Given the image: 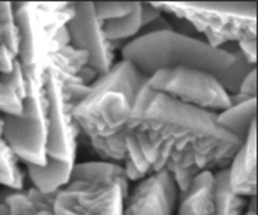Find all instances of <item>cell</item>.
I'll list each match as a JSON object with an SVG mask.
<instances>
[{
  "label": "cell",
  "mask_w": 258,
  "mask_h": 215,
  "mask_svg": "<svg viewBox=\"0 0 258 215\" xmlns=\"http://www.w3.org/2000/svg\"><path fill=\"white\" fill-rule=\"evenodd\" d=\"M128 128L152 132L162 140L172 142L175 150L198 139L240 140L222 129L215 112L204 111L157 92L148 84L135 98Z\"/></svg>",
  "instance_id": "6da1fadb"
},
{
  "label": "cell",
  "mask_w": 258,
  "mask_h": 215,
  "mask_svg": "<svg viewBox=\"0 0 258 215\" xmlns=\"http://www.w3.org/2000/svg\"><path fill=\"white\" fill-rule=\"evenodd\" d=\"M126 60L148 79L158 70L189 67L218 76L234 62L230 52L211 47L207 42L175 30L147 32L122 49Z\"/></svg>",
  "instance_id": "7a4b0ae2"
},
{
  "label": "cell",
  "mask_w": 258,
  "mask_h": 215,
  "mask_svg": "<svg viewBox=\"0 0 258 215\" xmlns=\"http://www.w3.org/2000/svg\"><path fill=\"white\" fill-rule=\"evenodd\" d=\"M148 78L126 60L112 65L91 85V92L72 108V116L86 136H108L128 128L132 105Z\"/></svg>",
  "instance_id": "3957f363"
},
{
  "label": "cell",
  "mask_w": 258,
  "mask_h": 215,
  "mask_svg": "<svg viewBox=\"0 0 258 215\" xmlns=\"http://www.w3.org/2000/svg\"><path fill=\"white\" fill-rule=\"evenodd\" d=\"M158 9L178 16L204 33L207 43L220 49L227 43L257 39V5L247 2H164Z\"/></svg>",
  "instance_id": "277c9868"
},
{
  "label": "cell",
  "mask_w": 258,
  "mask_h": 215,
  "mask_svg": "<svg viewBox=\"0 0 258 215\" xmlns=\"http://www.w3.org/2000/svg\"><path fill=\"white\" fill-rule=\"evenodd\" d=\"M2 133L16 158L26 165L46 164L47 101L43 85L26 79V96L22 101V113L3 115Z\"/></svg>",
  "instance_id": "5b68a950"
},
{
  "label": "cell",
  "mask_w": 258,
  "mask_h": 215,
  "mask_svg": "<svg viewBox=\"0 0 258 215\" xmlns=\"http://www.w3.org/2000/svg\"><path fill=\"white\" fill-rule=\"evenodd\" d=\"M148 86L157 92L204 111L220 113L230 108V95L215 76L189 67L162 69L148 79Z\"/></svg>",
  "instance_id": "8992f818"
},
{
  "label": "cell",
  "mask_w": 258,
  "mask_h": 215,
  "mask_svg": "<svg viewBox=\"0 0 258 215\" xmlns=\"http://www.w3.org/2000/svg\"><path fill=\"white\" fill-rule=\"evenodd\" d=\"M15 23L19 30L18 62L26 79L43 85L50 55V35L43 15L36 3L13 6Z\"/></svg>",
  "instance_id": "52a82bcc"
},
{
  "label": "cell",
  "mask_w": 258,
  "mask_h": 215,
  "mask_svg": "<svg viewBox=\"0 0 258 215\" xmlns=\"http://www.w3.org/2000/svg\"><path fill=\"white\" fill-rule=\"evenodd\" d=\"M43 89L47 101L46 157L75 164L79 128L72 116L74 106L64 99L60 79L49 69L43 75Z\"/></svg>",
  "instance_id": "ba28073f"
},
{
  "label": "cell",
  "mask_w": 258,
  "mask_h": 215,
  "mask_svg": "<svg viewBox=\"0 0 258 215\" xmlns=\"http://www.w3.org/2000/svg\"><path fill=\"white\" fill-rule=\"evenodd\" d=\"M103 22L96 18L93 3H74V16L66 28L71 36V46L88 53V66L92 67L98 76L105 75L112 67L113 53L111 42L103 35Z\"/></svg>",
  "instance_id": "9c48e42d"
},
{
  "label": "cell",
  "mask_w": 258,
  "mask_h": 215,
  "mask_svg": "<svg viewBox=\"0 0 258 215\" xmlns=\"http://www.w3.org/2000/svg\"><path fill=\"white\" fill-rule=\"evenodd\" d=\"M176 185L166 169L151 172L125 198L122 215H172Z\"/></svg>",
  "instance_id": "30bf717a"
},
{
  "label": "cell",
  "mask_w": 258,
  "mask_h": 215,
  "mask_svg": "<svg viewBox=\"0 0 258 215\" xmlns=\"http://www.w3.org/2000/svg\"><path fill=\"white\" fill-rule=\"evenodd\" d=\"M228 182L231 189L240 196H255L257 194V125L249 128L245 140L228 167Z\"/></svg>",
  "instance_id": "8fae6325"
},
{
  "label": "cell",
  "mask_w": 258,
  "mask_h": 215,
  "mask_svg": "<svg viewBox=\"0 0 258 215\" xmlns=\"http://www.w3.org/2000/svg\"><path fill=\"white\" fill-rule=\"evenodd\" d=\"M74 165L75 164L46 157V164L43 167L28 165V174L36 189L45 194H50L69 184Z\"/></svg>",
  "instance_id": "7c38bea8"
},
{
  "label": "cell",
  "mask_w": 258,
  "mask_h": 215,
  "mask_svg": "<svg viewBox=\"0 0 258 215\" xmlns=\"http://www.w3.org/2000/svg\"><path fill=\"white\" fill-rule=\"evenodd\" d=\"M71 181H91V182H115L123 192L125 198L128 196V179L125 177L123 168L108 161H92L75 164L71 172Z\"/></svg>",
  "instance_id": "4fadbf2b"
},
{
  "label": "cell",
  "mask_w": 258,
  "mask_h": 215,
  "mask_svg": "<svg viewBox=\"0 0 258 215\" xmlns=\"http://www.w3.org/2000/svg\"><path fill=\"white\" fill-rule=\"evenodd\" d=\"M257 115V99H249L238 105H231L230 108L217 113V121L224 131L230 132L241 140H245L249 128L255 123Z\"/></svg>",
  "instance_id": "5bb4252c"
},
{
  "label": "cell",
  "mask_w": 258,
  "mask_h": 215,
  "mask_svg": "<svg viewBox=\"0 0 258 215\" xmlns=\"http://www.w3.org/2000/svg\"><path fill=\"white\" fill-rule=\"evenodd\" d=\"M88 53L72 46H66L49 55L47 69L52 70L62 81V84H69L79 79L78 75L88 65Z\"/></svg>",
  "instance_id": "9a60e30c"
},
{
  "label": "cell",
  "mask_w": 258,
  "mask_h": 215,
  "mask_svg": "<svg viewBox=\"0 0 258 215\" xmlns=\"http://www.w3.org/2000/svg\"><path fill=\"white\" fill-rule=\"evenodd\" d=\"M215 177V187L212 192L214 215H242L245 209L244 196L237 195L228 182V168L220 169Z\"/></svg>",
  "instance_id": "2e32d148"
},
{
  "label": "cell",
  "mask_w": 258,
  "mask_h": 215,
  "mask_svg": "<svg viewBox=\"0 0 258 215\" xmlns=\"http://www.w3.org/2000/svg\"><path fill=\"white\" fill-rule=\"evenodd\" d=\"M220 49H224L227 52H230L232 57H234V62L231 63V66L224 70L222 74H220L217 78V81L221 84V86L225 89V92L228 95H234L238 92L242 81L247 78L251 70L255 69V65H251L248 63V60L245 57L242 56L238 47H237V43H227L224 45Z\"/></svg>",
  "instance_id": "e0dca14e"
},
{
  "label": "cell",
  "mask_w": 258,
  "mask_h": 215,
  "mask_svg": "<svg viewBox=\"0 0 258 215\" xmlns=\"http://www.w3.org/2000/svg\"><path fill=\"white\" fill-rule=\"evenodd\" d=\"M103 35L108 42H116L135 36L142 29V19H141V3L135 5V9L128 16L103 22Z\"/></svg>",
  "instance_id": "ac0fdd59"
},
{
  "label": "cell",
  "mask_w": 258,
  "mask_h": 215,
  "mask_svg": "<svg viewBox=\"0 0 258 215\" xmlns=\"http://www.w3.org/2000/svg\"><path fill=\"white\" fill-rule=\"evenodd\" d=\"M0 184L15 191L23 189V174L18 167L16 157L10 151L2 133V118H0Z\"/></svg>",
  "instance_id": "d6986e66"
},
{
  "label": "cell",
  "mask_w": 258,
  "mask_h": 215,
  "mask_svg": "<svg viewBox=\"0 0 258 215\" xmlns=\"http://www.w3.org/2000/svg\"><path fill=\"white\" fill-rule=\"evenodd\" d=\"M126 129L112 133L108 136H88L93 150L103 161L108 162H120L126 157V147H125V135Z\"/></svg>",
  "instance_id": "ffe728a7"
},
{
  "label": "cell",
  "mask_w": 258,
  "mask_h": 215,
  "mask_svg": "<svg viewBox=\"0 0 258 215\" xmlns=\"http://www.w3.org/2000/svg\"><path fill=\"white\" fill-rule=\"evenodd\" d=\"M211 189H191L182 196L178 215H214Z\"/></svg>",
  "instance_id": "44dd1931"
},
{
  "label": "cell",
  "mask_w": 258,
  "mask_h": 215,
  "mask_svg": "<svg viewBox=\"0 0 258 215\" xmlns=\"http://www.w3.org/2000/svg\"><path fill=\"white\" fill-rule=\"evenodd\" d=\"M6 46L18 56L19 30L15 23V10L9 2H0V47Z\"/></svg>",
  "instance_id": "7402d4cb"
},
{
  "label": "cell",
  "mask_w": 258,
  "mask_h": 215,
  "mask_svg": "<svg viewBox=\"0 0 258 215\" xmlns=\"http://www.w3.org/2000/svg\"><path fill=\"white\" fill-rule=\"evenodd\" d=\"M135 2H96L93 3L96 18L101 22L120 19L135 9Z\"/></svg>",
  "instance_id": "603a6c76"
},
{
  "label": "cell",
  "mask_w": 258,
  "mask_h": 215,
  "mask_svg": "<svg viewBox=\"0 0 258 215\" xmlns=\"http://www.w3.org/2000/svg\"><path fill=\"white\" fill-rule=\"evenodd\" d=\"M5 204L9 208L10 215H36L37 209L35 205L29 201L25 192L22 191H13L6 195Z\"/></svg>",
  "instance_id": "cb8c5ba5"
},
{
  "label": "cell",
  "mask_w": 258,
  "mask_h": 215,
  "mask_svg": "<svg viewBox=\"0 0 258 215\" xmlns=\"http://www.w3.org/2000/svg\"><path fill=\"white\" fill-rule=\"evenodd\" d=\"M0 82L10 88L22 101L25 99V96H26V78L23 75V70H22L18 60L15 62V65H13L9 74L0 75Z\"/></svg>",
  "instance_id": "d4e9b609"
},
{
  "label": "cell",
  "mask_w": 258,
  "mask_h": 215,
  "mask_svg": "<svg viewBox=\"0 0 258 215\" xmlns=\"http://www.w3.org/2000/svg\"><path fill=\"white\" fill-rule=\"evenodd\" d=\"M0 112L12 116H18L22 113V99L2 82H0Z\"/></svg>",
  "instance_id": "484cf974"
},
{
  "label": "cell",
  "mask_w": 258,
  "mask_h": 215,
  "mask_svg": "<svg viewBox=\"0 0 258 215\" xmlns=\"http://www.w3.org/2000/svg\"><path fill=\"white\" fill-rule=\"evenodd\" d=\"M60 191V189H59ZM59 191L56 192H50V194H45V192H40L36 188H30L28 189L25 194L29 198V201L35 205V208L39 211H52L53 212V206H55L56 196L59 194Z\"/></svg>",
  "instance_id": "4316f807"
},
{
  "label": "cell",
  "mask_w": 258,
  "mask_h": 215,
  "mask_svg": "<svg viewBox=\"0 0 258 215\" xmlns=\"http://www.w3.org/2000/svg\"><path fill=\"white\" fill-rule=\"evenodd\" d=\"M123 204H125V198L118 196L116 199H113L108 205L98 208L95 211L89 212H83V214H74V212H68V211H56L55 215H122L123 214Z\"/></svg>",
  "instance_id": "83f0119b"
},
{
  "label": "cell",
  "mask_w": 258,
  "mask_h": 215,
  "mask_svg": "<svg viewBox=\"0 0 258 215\" xmlns=\"http://www.w3.org/2000/svg\"><path fill=\"white\" fill-rule=\"evenodd\" d=\"M237 94L242 95L248 99H255L257 98V69L251 70L247 78L242 81L240 89Z\"/></svg>",
  "instance_id": "f1b7e54d"
},
{
  "label": "cell",
  "mask_w": 258,
  "mask_h": 215,
  "mask_svg": "<svg viewBox=\"0 0 258 215\" xmlns=\"http://www.w3.org/2000/svg\"><path fill=\"white\" fill-rule=\"evenodd\" d=\"M237 47L242 53V56L248 60V63L255 65V62H257V39L251 38L240 40L237 43Z\"/></svg>",
  "instance_id": "f546056e"
},
{
  "label": "cell",
  "mask_w": 258,
  "mask_h": 215,
  "mask_svg": "<svg viewBox=\"0 0 258 215\" xmlns=\"http://www.w3.org/2000/svg\"><path fill=\"white\" fill-rule=\"evenodd\" d=\"M161 18V10L158 9L154 3H141V19H142V28L154 23L155 20Z\"/></svg>",
  "instance_id": "4dcf8cb0"
},
{
  "label": "cell",
  "mask_w": 258,
  "mask_h": 215,
  "mask_svg": "<svg viewBox=\"0 0 258 215\" xmlns=\"http://www.w3.org/2000/svg\"><path fill=\"white\" fill-rule=\"evenodd\" d=\"M255 196H252V199H251V202H249V206L248 209L245 211V215H257V212H255Z\"/></svg>",
  "instance_id": "1f68e13d"
},
{
  "label": "cell",
  "mask_w": 258,
  "mask_h": 215,
  "mask_svg": "<svg viewBox=\"0 0 258 215\" xmlns=\"http://www.w3.org/2000/svg\"><path fill=\"white\" fill-rule=\"evenodd\" d=\"M0 215H10L9 208L5 202H0Z\"/></svg>",
  "instance_id": "d6a6232c"
},
{
  "label": "cell",
  "mask_w": 258,
  "mask_h": 215,
  "mask_svg": "<svg viewBox=\"0 0 258 215\" xmlns=\"http://www.w3.org/2000/svg\"><path fill=\"white\" fill-rule=\"evenodd\" d=\"M36 215H55L52 211H39Z\"/></svg>",
  "instance_id": "836d02e7"
}]
</instances>
